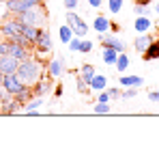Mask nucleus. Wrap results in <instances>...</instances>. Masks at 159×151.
Returning a JSON list of instances; mask_svg holds the SVG:
<instances>
[{"label":"nucleus","mask_w":159,"mask_h":151,"mask_svg":"<svg viewBox=\"0 0 159 151\" xmlns=\"http://www.w3.org/2000/svg\"><path fill=\"white\" fill-rule=\"evenodd\" d=\"M13 97L20 101V106L24 108V104H26V101L32 97V89H30V84H26V86H24V89H22V91H20L17 95H13Z\"/></svg>","instance_id":"21"},{"label":"nucleus","mask_w":159,"mask_h":151,"mask_svg":"<svg viewBox=\"0 0 159 151\" xmlns=\"http://www.w3.org/2000/svg\"><path fill=\"white\" fill-rule=\"evenodd\" d=\"M101 58H103V63H107V65H114L116 58H118V52L114 50V48L103 46V50H101Z\"/></svg>","instance_id":"17"},{"label":"nucleus","mask_w":159,"mask_h":151,"mask_svg":"<svg viewBox=\"0 0 159 151\" xmlns=\"http://www.w3.org/2000/svg\"><path fill=\"white\" fill-rule=\"evenodd\" d=\"M148 100H151V101H159V91H153V93H148Z\"/></svg>","instance_id":"35"},{"label":"nucleus","mask_w":159,"mask_h":151,"mask_svg":"<svg viewBox=\"0 0 159 151\" xmlns=\"http://www.w3.org/2000/svg\"><path fill=\"white\" fill-rule=\"evenodd\" d=\"M133 11H135V15H148L146 4H138V2H135V9H133Z\"/></svg>","instance_id":"31"},{"label":"nucleus","mask_w":159,"mask_h":151,"mask_svg":"<svg viewBox=\"0 0 159 151\" xmlns=\"http://www.w3.org/2000/svg\"><path fill=\"white\" fill-rule=\"evenodd\" d=\"M58 32H60V41H62V43H69V39L73 37V30H71V26H69V24L60 26Z\"/></svg>","instance_id":"23"},{"label":"nucleus","mask_w":159,"mask_h":151,"mask_svg":"<svg viewBox=\"0 0 159 151\" xmlns=\"http://www.w3.org/2000/svg\"><path fill=\"white\" fill-rule=\"evenodd\" d=\"M43 69H45V65L41 63V58L28 56V58H24V61H20L15 76H17L24 84H34V82L43 76Z\"/></svg>","instance_id":"1"},{"label":"nucleus","mask_w":159,"mask_h":151,"mask_svg":"<svg viewBox=\"0 0 159 151\" xmlns=\"http://www.w3.org/2000/svg\"><path fill=\"white\" fill-rule=\"evenodd\" d=\"M22 30H24V24H22L15 15H13V17H9V20L4 17V20H2V24H0V35H2L4 39H11V37L20 35Z\"/></svg>","instance_id":"3"},{"label":"nucleus","mask_w":159,"mask_h":151,"mask_svg":"<svg viewBox=\"0 0 159 151\" xmlns=\"http://www.w3.org/2000/svg\"><path fill=\"white\" fill-rule=\"evenodd\" d=\"M54 95H56V97H60V95H62V86H60V84L54 89Z\"/></svg>","instance_id":"37"},{"label":"nucleus","mask_w":159,"mask_h":151,"mask_svg":"<svg viewBox=\"0 0 159 151\" xmlns=\"http://www.w3.org/2000/svg\"><path fill=\"white\" fill-rule=\"evenodd\" d=\"M22 24H28V26H37V28H41V26L45 24V17H48V13H45V9L41 7V4H34V7H30L26 11H22V13H17L15 15Z\"/></svg>","instance_id":"2"},{"label":"nucleus","mask_w":159,"mask_h":151,"mask_svg":"<svg viewBox=\"0 0 159 151\" xmlns=\"http://www.w3.org/2000/svg\"><path fill=\"white\" fill-rule=\"evenodd\" d=\"M110 24H112V20H110V15H97L95 17V22H93V28H95V32H107L110 30Z\"/></svg>","instance_id":"13"},{"label":"nucleus","mask_w":159,"mask_h":151,"mask_svg":"<svg viewBox=\"0 0 159 151\" xmlns=\"http://www.w3.org/2000/svg\"><path fill=\"white\" fill-rule=\"evenodd\" d=\"M93 110H95L97 114H107V112H110V101H97Z\"/></svg>","instance_id":"26"},{"label":"nucleus","mask_w":159,"mask_h":151,"mask_svg":"<svg viewBox=\"0 0 159 151\" xmlns=\"http://www.w3.org/2000/svg\"><path fill=\"white\" fill-rule=\"evenodd\" d=\"M99 39H101V43H103V46H107V48H114V50L118 52V54L125 50V43H123V41H120L116 35H107V32H101V35H99Z\"/></svg>","instance_id":"10"},{"label":"nucleus","mask_w":159,"mask_h":151,"mask_svg":"<svg viewBox=\"0 0 159 151\" xmlns=\"http://www.w3.org/2000/svg\"><path fill=\"white\" fill-rule=\"evenodd\" d=\"M30 89H32V95L43 97L45 93H50V91H52V78H50V76H41L34 84H30Z\"/></svg>","instance_id":"8"},{"label":"nucleus","mask_w":159,"mask_h":151,"mask_svg":"<svg viewBox=\"0 0 159 151\" xmlns=\"http://www.w3.org/2000/svg\"><path fill=\"white\" fill-rule=\"evenodd\" d=\"M135 93H138V89H125V91L120 93V97H123V100H131V97H135Z\"/></svg>","instance_id":"29"},{"label":"nucleus","mask_w":159,"mask_h":151,"mask_svg":"<svg viewBox=\"0 0 159 151\" xmlns=\"http://www.w3.org/2000/svg\"><path fill=\"white\" fill-rule=\"evenodd\" d=\"M22 35L26 37L28 41L32 43V48H34V41H37V35H39V28H37V26H28V24H24V30H22Z\"/></svg>","instance_id":"20"},{"label":"nucleus","mask_w":159,"mask_h":151,"mask_svg":"<svg viewBox=\"0 0 159 151\" xmlns=\"http://www.w3.org/2000/svg\"><path fill=\"white\" fill-rule=\"evenodd\" d=\"M107 95H110V100H116V97H120V91L118 89H107Z\"/></svg>","instance_id":"32"},{"label":"nucleus","mask_w":159,"mask_h":151,"mask_svg":"<svg viewBox=\"0 0 159 151\" xmlns=\"http://www.w3.org/2000/svg\"><path fill=\"white\" fill-rule=\"evenodd\" d=\"M88 89H90V86H88V82H86V80L80 76V78H78V91H80V93H86Z\"/></svg>","instance_id":"28"},{"label":"nucleus","mask_w":159,"mask_h":151,"mask_svg":"<svg viewBox=\"0 0 159 151\" xmlns=\"http://www.w3.org/2000/svg\"><path fill=\"white\" fill-rule=\"evenodd\" d=\"M114 65H116V69H118L120 74H125V71H127V67H129V58H127V54H125V52H120Z\"/></svg>","instance_id":"22"},{"label":"nucleus","mask_w":159,"mask_h":151,"mask_svg":"<svg viewBox=\"0 0 159 151\" xmlns=\"http://www.w3.org/2000/svg\"><path fill=\"white\" fill-rule=\"evenodd\" d=\"M0 91H2V76H0Z\"/></svg>","instance_id":"40"},{"label":"nucleus","mask_w":159,"mask_h":151,"mask_svg":"<svg viewBox=\"0 0 159 151\" xmlns=\"http://www.w3.org/2000/svg\"><path fill=\"white\" fill-rule=\"evenodd\" d=\"M133 28H135V32H146L151 28V20L146 15H138L135 22H133Z\"/></svg>","instance_id":"18"},{"label":"nucleus","mask_w":159,"mask_h":151,"mask_svg":"<svg viewBox=\"0 0 159 151\" xmlns=\"http://www.w3.org/2000/svg\"><path fill=\"white\" fill-rule=\"evenodd\" d=\"M123 2H125V0H107V9H110V13H112V15L120 13V9H123Z\"/></svg>","instance_id":"24"},{"label":"nucleus","mask_w":159,"mask_h":151,"mask_svg":"<svg viewBox=\"0 0 159 151\" xmlns=\"http://www.w3.org/2000/svg\"><path fill=\"white\" fill-rule=\"evenodd\" d=\"M138 4H148V2H153V0H135Z\"/></svg>","instance_id":"39"},{"label":"nucleus","mask_w":159,"mask_h":151,"mask_svg":"<svg viewBox=\"0 0 159 151\" xmlns=\"http://www.w3.org/2000/svg\"><path fill=\"white\" fill-rule=\"evenodd\" d=\"M62 74H65V61L60 56L58 58H52L50 65H48V76L54 80V78H58V76H62Z\"/></svg>","instance_id":"11"},{"label":"nucleus","mask_w":159,"mask_h":151,"mask_svg":"<svg viewBox=\"0 0 159 151\" xmlns=\"http://www.w3.org/2000/svg\"><path fill=\"white\" fill-rule=\"evenodd\" d=\"M80 52H84V54H88V52H93V41H82V46H80Z\"/></svg>","instance_id":"30"},{"label":"nucleus","mask_w":159,"mask_h":151,"mask_svg":"<svg viewBox=\"0 0 159 151\" xmlns=\"http://www.w3.org/2000/svg\"><path fill=\"white\" fill-rule=\"evenodd\" d=\"M32 50L37 52V54H48V52H52V37H50V32L41 26L39 28V35H37V41H34V48Z\"/></svg>","instance_id":"4"},{"label":"nucleus","mask_w":159,"mask_h":151,"mask_svg":"<svg viewBox=\"0 0 159 151\" xmlns=\"http://www.w3.org/2000/svg\"><path fill=\"white\" fill-rule=\"evenodd\" d=\"M142 54H144V61H155V58H159V41H151L148 48L142 52Z\"/></svg>","instance_id":"16"},{"label":"nucleus","mask_w":159,"mask_h":151,"mask_svg":"<svg viewBox=\"0 0 159 151\" xmlns=\"http://www.w3.org/2000/svg\"><path fill=\"white\" fill-rule=\"evenodd\" d=\"M97 101H110V95H107V91H101V95H99V100Z\"/></svg>","instance_id":"36"},{"label":"nucleus","mask_w":159,"mask_h":151,"mask_svg":"<svg viewBox=\"0 0 159 151\" xmlns=\"http://www.w3.org/2000/svg\"><path fill=\"white\" fill-rule=\"evenodd\" d=\"M153 41V37L148 35V32H140L138 37H135V41H133V48L138 52H144L146 48H148V43Z\"/></svg>","instance_id":"14"},{"label":"nucleus","mask_w":159,"mask_h":151,"mask_svg":"<svg viewBox=\"0 0 159 151\" xmlns=\"http://www.w3.org/2000/svg\"><path fill=\"white\" fill-rule=\"evenodd\" d=\"M41 104H43V97L32 95V97L24 104V108H22V110H24V112H34V110H39V108H41Z\"/></svg>","instance_id":"19"},{"label":"nucleus","mask_w":159,"mask_h":151,"mask_svg":"<svg viewBox=\"0 0 159 151\" xmlns=\"http://www.w3.org/2000/svg\"><path fill=\"white\" fill-rule=\"evenodd\" d=\"M2 86H4V91H7L9 95H17L26 84H24L15 74H9V76H2Z\"/></svg>","instance_id":"6"},{"label":"nucleus","mask_w":159,"mask_h":151,"mask_svg":"<svg viewBox=\"0 0 159 151\" xmlns=\"http://www.w3.org/2000/svg\"><path fill=\"white\" fill-rule=\"evenodd\" d=\"M28 4H41V2H43V0H26Z\"/></svg>","instance_id":"38"},{"label":"nucleus","mask_w":159,"mask_h":151,"mask_svg":"<svg viewBox=\"0 0 159 151\" xmlns=\"http://www.w3.org/2000/svg\"><path fill=\"white\" fill-rule=\"evenodd\" d=\"M95 74H97V71H95V67H93L90 63H86V65H82V78H84L86 82H88V80H90V78H93Z\"/></svg>","instance_id":"25"},{"label":"nucleus","mask_w":159,"mask_h":151,"mask_svg":"<svg viewBox=\"0 0 159 151\" xmlns=\"http://www.w3.org/2000/svg\"><path fill=\"white\" fill-rule=\"evenodd\" d=\"M67 46H69V50H71V52H80V46H82V39H80L78 35H73V37L69 39V43H67Z\"/></svg>","instance_id":"27"},{"label":"nucleus","mask_w":159,"mask_h":151,"mask_svg":"<svg viewBox=\"0 0 159 151\" xmlns=\"http://www.w3.org/2000/svg\"><path fill=\"white\" fill-rule=\"evenodd\" d=\"M67 24L71 26L73 35H78V37H86V35H88V26H86V22L80 17L75 11H69V13H67Z\"/></svg>","instance_id":"5"},{"label":"nucleus","mask_w":159,"mask_h":151,"mask_svg":"<svg viewBox=\"0 0 159 151\" xmlns=\"http://www.w3.org/2000/svg\"><path fill=\"white\" fill-rule=\"evenodd\" d=\"M118 84H120L123 89H138V86L144 84V80H142L140 76H123V78L118 80Z\"/></svg>","instance_id":"12"},{"label":"nucleus","mask_w":159,"mask_h":151,"mask_svg":"<svg viewBox=\"0 0 159 151\" xmlns=\"http://www.w3.org/2000/svg\"><path fill=\"white\" fill-rule=\"evenodd\" d=\"M155 11H157V15H159V4H157V9H155Z\"/></svg>","instance_id":"41"},{"label":"nucleus","mask_w":159,"mask_h":151,"mask_svg":"<svg viewBox=\"0 0 159 151\" xmlns=\"http://www.w3.org/2000/svg\"><path fill=\"white\" fill-rule=\"evenodd\" d=\"M20 110H22V106H20V101L15 100L13 95L0 100V112H2V114H15V112H20Z\"/></svg>","instance_id":"9"},{"label":"nucleus","mask_w":159,"mask_h":151,"mask_svg":"<svg viewBox=\"0 0 159 151\" xmlns=\"http://www.w3.org/2000/svg\"><path fill=\"white\" fill-rule=\"evenodd\" d=\"M17 65H20V61L13 58L11 54H0V76L15 74L17 71Z\"/></svg>","instance_id":"7"},{"label":"nucleus","mask_w":159,"mask_h":151,"mask_svg":"<svg viewBox=\"0 0 159 151\" xmlns=\"http://www.w3.org/2000/svg\"><path fill=\"white\" fill-rule=\"evenodd\" d=\"M65 7H67L69 11H73V9L78 7V0H65Z\"/></svg>","instance_id":"33"},{"label":"nucleus","mask_w":159,"mask_h":151,"mask_svg":"<svg viewBox=\"0 0 159 151\" xmlns=\"http://www.w3.org/2000/svg\"><path fill=\"white\" fill-rule=\"evenodd\" d=\"M88 4H90V7H95V9H99V7L103 4V0H88Z\"/></svg>","instance_id":"34"},{"label":"nucleus","mask_w":159,"mask_h":151,"mask_svg":"<svg viewBox=\"0 0 159 151\" xmlns=\"http://www.w3.org/2000/svg\"><path fill=\"white\" fill-rule=\"evenodd\" d=\"M106 84H107V78L101 74H95L90 80H88V86L93 91H106Z\"/></svg>","instance_id":"15"}]
</instances>
